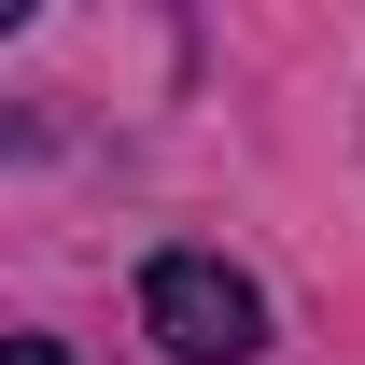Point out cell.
Instances as JSON below:
<instances>
[{"label": "cell", "mask_w": 365, "mask_h": 365, "mask_svg": "<svg viewBox=\"0 0 365 365\" xmlns=\"http://www.w3.org/2000/svg\"><path fill=\"white\" fill-rule=\"evenodd\" d=\"M140 337L169 365H267V295H253V267H225V253H155L140 267Z\"/></svg>", "instance_id": "obj_1"}, {"label": "cell", "mask_w": 365, "mask_h": 365, "mask_svg": "<svg viewBox=\"0 0 365 365\" xmlns=\"http://www.w3.org/2000/svg\"><path fill=\"white\" fill-rule=\"evenodd\" d=\"M0 365H71V351H56V337H0Z\"/></svg>", "instance_id": "obj_2"}]
</instances>
